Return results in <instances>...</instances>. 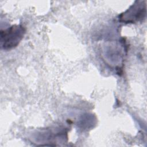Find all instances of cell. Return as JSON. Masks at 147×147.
Masks as SVG:
<instances>
[{"mask_svg":"<svg viewBox=\"0 0 147 147\" xmlns=\"http://www.w3.org/2000/svg\"><path fill=\"white\" fill-rule=\"evenodd\" d=\"M25 33V29L20 25H12L1 31V45L2 48L7 50L17 47Z\"/></svg>","mask_w":147,"mask_h":147,"instance_id":"1","label":"cell"},{"mask_svg":"<svg viewBox=\"0 0 147 147\" xmlns=\"http://www.w3.org/2000/svg\"><path fill=\"white\" fill-rule=\"evenodd\" d=\"M145 1H136L119 16V20L126 23H134L143 20L146 15Z\"/></svg>","mask_w":147,"mask_h":147,"instance_id":"2","label":"cell"}]
</instances>
